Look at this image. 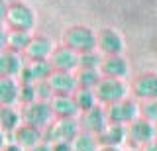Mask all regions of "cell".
Segmentation results:
<instances>
[{
  "label": "cell",
  "instance_id": "f1b7e54d",
  "mask_svg": "<svg viewBox=\"0 0 157 151\" xmlns=\"http://www.w3.org/2000/svg\"><path fill=\"white\" fill-rule=\"evenodd\" d=\"M36 94H37V100L51 102V98L55 96V92L51 90V86H49L47 81H43V82H37V85H36Z\"/></svg>",
  "mask_w": 157,
  "mask_h": 151
},
{
  "label": "cell",
  "instance_id": "30bf717a",
  "mask_svg": "<svg viewBox=\"0 0 157 151\" xmlns=\"http://www.w3.org/2000/svg\"><path fill=\"white\" fill-rule=\"evenodd\" d=\"M132 96L137 102H145V100H155L157 98V73L155 71H147L137 75L132 81Z\"/></svg>",
  "mask_w": 157,
  "mask_h": 151
},
{
  "label": "cell",
  "instance_id": "2e32d148",
  "mask_svg": "<svg viewBox=\"0 0 157 151\" xmlns=\"http://www.w3.org/2000/svg\"><path fill=\"white\" fill-rule=\"evenodd\" d=\"M100 75L106 79H118L124 81L130 75V63L124 55H114V57H104L100 65Z\"/></svg>",
  "mask_w": 157,
  "mask_h": 151
},
{
  "label": "cell",
  "instance_id": "d4e9b609",
  "mask_svg": "<svg viewBox=\"0 0 157 151\" xmlns=\"http://www.w3.org/2000/svg\"><path fill=\"white\" fill-rule=\"evenodd\" d=\"M73 151H100L98 138L86 131H81L75 139H73Z\"/></svg>",
  "mask_w": 157,
  "mask_h": 151
},
{
  "label": "cell",
  "instance_id": "8fae6325",
  "mask_svg": "<svg viewBox=\"0 0 157 151\" xmlns=\"http://www.w3.org/2000/svg\"><path fill=\"white\" fill-rule=\"evenodd\" d=\"M53 71H63V73H77L78 71V53L69 49L65 45H57L49 57Z\"/></svg>",
  "mask_w": 157,
  "mask_h": 151
},
{
  "label": "cell",
  "instance_id": "44dd1931",
  "mask_svg": "<svg viewBox=\"0 0 157 151\" xmlns=\"http://www.w3.org/2000/svg\"><path fill=\"white\" fill-rule=\"evenodd\" d=\"M126 139H128L126 126H116V124H110L100 135H98L100 147H120Z\"/></svg>",
  "mask_w": 157,
  "mask_h": 151
},
{
  "label": "cell",
  "instance_id": "74e56055",
  "mask_svg": "<svg viewBox=\"0 0 157 151\" xmlns=\"http://www.w3.org/2000/svg\"><path fill=\"white\" fill-rule=\"evenodd\" d=\"M155 126H157V124H155Z\"/></svg>",
  "mask_w": 157,
  "mask_h": 151
},
{
  "label": "cell",
  "instance_id": "5bb4252c",
  "mask_svg": "<svg viewBox=\"0 0 157 151\" xmlns=\"http://www.w3.org/2000/svg\"><path fill=\"white\" fill-rule=\"evenodd\" d=\"M24 67H26V57L14 51H0V77L8 79H20Z\"/></svg>",
  "mask_w": 157,
  "mask_h": 151
},
{
  "label": "cell",
  "instance_id": "8992f818",
  "mask_svg": "<svg viewBox=\"0 0 157 151\" xmlns=\"http://www.w3.org/2000/svg\"><path fill=\"white\" fill-rule=\"evenodd\" d=\"M126 41L122 33L114 28H102L96 32V51L102 57H114V55H124Z\"/></svg>",
  "mask_w": 157,
  "mask_h": 151
},
{
  "label": "cell",
  "instance_id": "ba28073f",
  "mask_svg": "<svg viewBox=\"0 0 157 151\" xmlns=\"http://www.w3.org/2000/svg\"><path fill=\"white\" fill-rule=\"evenodd\" d=\"M126 130H128V141L140 149L157 139V126L153 122L141 118V116L134 120L130 126H126Z\"/></svg>",
  "mask_w": 157,
  "mask_h": 151
},
{
  "label": "cell",
  "instance_id": "83f0119b",
  "mask_svg": "<svg viewBox=\"0 0 157 151\" xmlns=\"http://www.w3.org/2000/svg\"><path fill=\"white\" fill-rule=\"evenodd\" d=\"M37 100V94H36V85H24L20 86V104L22 106H28L32 102Z\"/></svg>",
  "mask_w": 157,
  "mask_h": 151
},
{
  "label": "cell",
  "instance_id": "5b68a950",
  "mask_svg": "<svg viewBox=\"0 0 157 151\" xmlns=\"http://www.w3.org/2000/svg\"><path fill=\"white\" fill-rule=\"evenodd\" d=\"M106 116L110 124L116 126H130L134 120H137L141 116V108H140V102H137L134 96L116 102V104L106 106Z\"/></svg>",
  "mask_w": 157,
  "mask_h": 151
},
{
  "label": "cell",
  "instance_id": "6da1fadb",
  "mask_svg": "<svg viewBox=\"0 0 157 151\" xmlns=\"http://www.w3.org/2000/svg\"><path fill=\"white\" fill-rule=\"evenodd\" d=\"M61 45L77 51L78 55L86 51H94L96 49V32L92 28L85 26V24L69 26L61 36Z\"/></svg>",
  "mask_w": 157,
  "mask_h": 151
},
{
  "label": "cell",
  "instance_id": "e575fe53",
  "mask_svg": "<svg viewBox=\"0 0 157 151\" xmlns=\"http://www.w3.org/2000/svg\"><path fill=\"white\" fill-rule=\"evenodd\" d=\"M8 141H10V139H8V135H6V134H4V131H2V130H0V151H2V149H4V145H6V143H8Z\"/></svg>",
  "mask_w": 157,
  "mask_h": 151
},
{
  "label": "cell",
  "instance_id": "4dcf8cb0",
  "mask_svg": "<svg viewBox=\"0 0 157 151\" xmlns=\"http://www.w3.org/2000/svg\"><path fill=\"white\" fill-rule=\"evenodd\" d=\"M8 49V28L0 26V51Z\"/></svg>",
  "mask_w": 157,
  "mask_h": 151
},
{
  "label": "cell",
  "instance_id": "484cf974",
  "mask_svg": "<svg viewBox=\"0 0 157 151\" xmlns=\"http://www.w3.org/2000/svg\"><path fill=\"white\" fill-rule=\"evenodd\" d=\"M102 61H104V57H102L96 49L81 53V55H78V69H96V71H100Z\"/></svg>",
  "mask_w": 157,
  "mask_h": 151
},
{
  "label": "cell",
  "instance_id": "7a4b0ae2",
  "mask_svg": "<svg viewBox=\"0 0 157 151\" xmlns=\"http://www.w3.org/2000/svg\"><path fill=\"white\" fill-rule=\"evenodd\" d=\"M94 94H96L98 104L106 108V106H110V104H116V102H122V100L130 98L132 90H130V86L126 85V81L102 77L100 82H98L96 89H94Z\"/></svg>",
  "mask_w": 157,
  "mask_h": 151
},
{
  "label": "cell",
  "instance_id": "e0dca14e",
  "mask_svg": "<svg viewBox=\"0 0 157 151\" xmlns=\"http://www.w3.org/2000/svg\"><path fill=\"white\" fill-rule=\"evenodd\" d=\"M10 141H14V143H18L20 147H24L26 151H29V149L36 147V145L43 143V130L33 128V126H28V124H22L12 134Z\"/></svg>",
  "mask_w": 157,
  "mask_h": 151
},
{
  "label": "cell",
  "instance_id": "7402d4cb",
  "mask_svg": "<svg viewBox=\"0 0 157 151\" xmlns=\"http://www.w3.org/2000/svg\"><path fill=\"white\" fill-rule=\"evenodd\" d=\"M32 33L29 32H16V30H8V49L14 53L24 55V51L28 49L29 41H32Z\"/></svg>",
  "mask_w": 157,
  "mask_h": 151
},
{
  "label": "cell",
  "instance_id": "603a6c76",
  "mask_svg": "<svg viewBox=\"0 0 157 151\" xmlns=\"http://www.w3.org/2000/svg\"><path fill=\"white\" fill-rule=\"evenodd\" d=\"M75 77H77L78 89H92V90L96 89V85L102 79L100 71H96V69H78L75 73Z\"/></svg>",
  "mask_w": 157,
  "mask_h": 151
},
{
  "label": "cell",
  "instance_id": "ac0fdd59",
  "mask_svg": "<svg viewBox=\"0 0 157 151\" xmlns=\"http://www.w3.org/2000/svg\"><path fill=\"white\" fill-rule=\"evenodd\" d=\"M49 86L55 94H75L78 89L75 73H63V71H53L51 77L47 79Z\"/></svg>",
  "mask_w": 157,
  "mask_h": 151
},
{
  "label": "cell",
  "instance_id": "3957f363",
  "mask_svg": "<svg viewBox=\"0 0 157 151\" xmlns=\"http://www.w3.org/2000/svg\"><path fill=\"white\" fill-rule=\"evenodd\" d=\"M37 24L36 18V10L32 6L24 2H12L8 8V16H6V24L4 26L8 30H16V32H33Z\"/></svg>",
  "mask_w": 157,
  "mask_h": 151
},
{
  "label": "cell",
  "instance_id": "4316f807",
  "mask_svg": "<svg viewBox=\"0 0 157 151\" xmlns=\"http://www.w3.org/2000/svg\"><path fill=\"white\" fill-rule=\"evenodd\" d=\"M140 108H141V118H145V120L157 124V98L155 100L140 102Z\"/></svg>",
  "mask_w": 157,
  "mask_h": 151
},
{
  "label": "cell",
  "instance_id": "52a82bcc",
  "mask_svg": "<svg viewBox=\"0 0 157 151\" xmlns=\"http://www.w3.org/2000/svg\"><path fill=\"white\" fill-rule=\"evenodd\" d=\"M81 134L78 118H69V120H55L47 130H43V141L55 143V141H73Z\"/></svg>",
  "mask_w": 157,
  "mask_h": 151
},
{
  "label": "cell",
  "instance_id": "f546056e",
  "mask_svg": "<svg viewBox=\"0 0 157 151\" xmlns=\"http://www.w3.org/2000/svg\"><path fill=\"white\" fill-rule=\"evenodd\" d=\"M51 151H73V141H55L51 143Z\"/></svg>",
  "mask_w": 157,
  "mask_h": 151
},
{
  "label": "cell",
  "instance_id": "d6a6232c",
  "mask_svg": "<svg viewBox=\"0 0 157 151\" xmlns=\"http://www.w3.org/2000/svg\"><path fill=\"white\" fill-rule=\"evenodd\" d=\"M2 151H26L24 147H20L18 143H14V141H8L6 145H4V149Z\"/></svg>",
  "mask_w": 157,
  "mask_h": 151
},
{
  "label": "cell",
  "instance_id": "cb8c5ba5",
  "mask_svg": "<svg viewBox=\"0 0 157 151\" xmlns=\"http://www.w3.org/2000/svg\"><path fill=\"white\" fill-rule=\"evenodd\" d=\"M75 102L78 106V112H86V110H92L94 106H98V100H96V94L92 89H77L75 90Z\"/></svg>",
  "mask_w": 157,
  "mask_h": 151
},
{
  "label": "cell",
  "instance_id": "9a60e30c",
  "mask_svg": "<svg viewBox=\"0 0 157 151\" xmlns=\"http://www.w3.org/2000/svg\"><path fill=\"white\" fill-rule=\"evenodd\" d=\"M49 104H51V110L55 114V120H69V118H78L81 116L73 94H55Z\"/></svg>",
  "mask_w": 157,
  "mask_h": 151
},
{
  "label": "cell",
  "instance_id": "1f68e13d",
  "mask_svg": "<svg viewBox=\"0 0 157 151\" xmlns=\"http://www.w3.org/2000/svg\"><path fill=\"white\" fill-rule=\"evenodd\" d=\"M8 8H10V4L6 2V0H0V26H4V24H6Z\"/></svg>",
  "mask_w": 157,
  "mask_h": 151
},
{
  "label": "cell",
  "instance_id": "d590c367",
  "mask_svg": "<svg viewBox=\"0 0 157 151\" xmlns=\"http://www.w3.org/2000/svg\"><path fill=\"white\" fill-rule=\"evenodd\" d=\"M140 151H157V139H155V141H151V143H147L145 147H141Z\"/></svg>",
  "mask_w": 157,
  "mask_h": 151
},
{
  "label": "cell",
  "instance_id": "277c9868",
  "mask_svg": "<svg viewBox=\"0 0 157 151\" xmlns=\"http://www.w3.org/2000/svg\"><path fill=\"white\" fill-rule=\"evenodd\" d=\"M22 122L39 130H47L55 122V114H53L49 102L36 100L28 106H22Z\"/></svg>",
  "mask_w": 157,
  "mask_h": 151
},
{
  "label": "cell",
  "instance_id": "4fadbf2b",
  "mask_svg": "<svg viewBox=\"0 0 157 151\" xmlns=\"http://www.w3.org/2000/svg\"><path fill=\"white\" fill-rule=\"evenodd\" d=\"M55 47L57 45L51 41V37L33 36L28 49L24 51V57H26V61H49V57H51Z\"/></svg>",
  "mask_w": 157,
  "mask_h": 151
},
{
  "label": "cell",
  "instance_id": "d6986e66",
  "mask_svg": "<svg viewBox=\"0 0 157 151\" xmlns=\"http://www.w3.org/2000/svg\"><path fill=\"white\" fill-rule=\"evenodd\" d=\"M22 124V106H0V130L8 138H12Z\"/></svg>",
  "mask_w": 157,
  "mask_h": 151
},
{
  "label": "cell",
  "instance_id": "ffe728a7",
  "mask_svg": "<svg viewBox=\"0 0 157 151\" xmlns=\"http://www.w3.org/2000/svg\"><path fill=\"white\" fill-rule=\"evenodd\" d=\"M20 86L18 79L0 77V106H18L20 104Z\"/></svg>",
  "mask_w": 157,
  "mask_h": 151
},
{
  "label": "cell",
  "instance_id": "8d00e7d4",
  "mask_svg": "<svg viewBox=\"0 0 157 151\" xmlns=\"http://www.w3.org/2000/svg\"><path fill=\"white\" fill-rule=\"evenodd\" d=\"M100 151H122L120 147H100Z\"/></svg>",
  "mask_w": 157,
  "mask_h": 151
},
{
  "label": "cell",
  "instance_id": "836d02e7",
  "mask_svg": "<svg viewBox=\"0 0 157 151\" xmlns=\"http://www.w3.org/2000/svg\"><path fill=\"white\" fill-rule=\"evenodd\" d=\"M29 151H51V143H47V141H43V143L36 145V147H33V149H29Z\"/></svg>",
  "mask_w": 157,
  "mask_h": 151
},
{
  "label": "cell",
  "instance_id": "9c48e42d",
  "mask_svg": "<svg viewBox=\"0 0 157 151\" xmlns=\"http://www.w3.org/2000/svg\"><path fill=\"white\" fill-rule=\"evenodd\" d=\"M78 126H81V131H86V134H92V135H100L108 126V116H106V108L104 106H94L92 110H86L78 116Z\"/></svg>",
  "mask_w": 157,
  "mask_h": 151
},
{
  "label": "cell",
  "instance_id": "7c38bea8",
  "mask_svg": "<svg viewBox=\"0 0 157 151\" xmlns=\"http://www.w3.org/2000/svg\"><path fill=\"white\" fill-rule=\"evenodd\" d=\"M53 67L49 61H26V67H24L22 75H20V82L24 85H37V82H43L51 77Z\"/></svg>",
  "mask_w": 157,
  "mask_h": 151
}]
</instances>
